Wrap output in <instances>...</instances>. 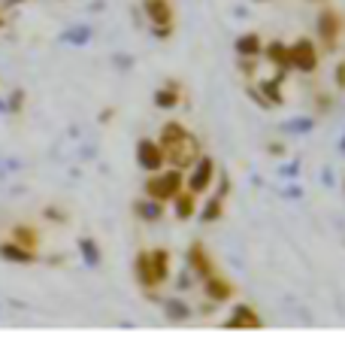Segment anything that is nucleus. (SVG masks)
Segmentation results:
<instances>
[{"mask_svg":"<svg viewBox=\"0 0 345 352\" xmlns=\"http://www.w3.org/2000/svg\"><path fill=\"white\" fill-rule=\"evenodd\" d=\"M164 152H170V161L176 167H188L191 161L197 158V152H200V143L191 134H185V137H179V140H173L170 146H164Z\"/></svg>","mask_w":345,"mask_h":352,"instance_id":"1","label":"nucleus"},{"mask_svg":"<svg viewBox=\"0 0 345 352\" xmlns=\"http://www.w3.org/2000/svg\"><path fill=\"white\" fill-rule=\"evenodd\" d=\"M179 188H182V176L173 170V173L158 176V179H149L145 192H149V197H155V201H167V197H173Z\"/></svg>","mask_w":345,"mask_h":352,"instance_id":"2","label":"nucleus"},{"mask_svg":"<svg viewBox=\"0 0 345 352\" xmlns=\"http://www.w3.org/2000/svg\"><path fill=\"white\" fill-rule=\"evenodd\" d=\"M288 61L294 64L297 70H315V64H318V55H315V46L309 40H300V43H294V46L288 49Z\"/></svg>","mask_w":345,"mask_h":352,"instance_id":"3","label":"nucleus"},{"mask_svg":"<svg viewBox=\"0 0 345 352\" xmlns=\"http://www.w3.org/2000/svg\"><path fill=\"white\" fill-rule=\"evenodd\" d=\"M340 31H342V19L336 16L333 10L321 12V16H318V34H321V40H324L327 49L336 46V36H340Z\"/></svg>","mask_w":345,"mask_h":352,"instance_id":"4","label":"nucleus"},{"mask_svg":"<svg viewBox=\"0 0 345 352\" xmlns=\"http://www.w3.org/2000/svg\"><path fill=\"white\" fill-rule=\"evenodd\" d=\"M139 164H143L145 170H158V167L164 164V146H158L152 140H143L139 143Z\"/></svg>","mask_w":345,"mask_h":352,"instance_id":"5","label":"nucleus"},{"mask_svg":"<svg viewBox=\"0 0 345 352\" xmlns=\"http://www.w3.org/2000/svg\"><path fill=\"white\" fill-rule=\"evenodd\" d=\"M145 12H149V19L158 28H170V19H173L170 0H145Z\"/></svg>","mask_w":345,"mask_h":352,"instance_id":"6","label":"nucleus"},{"mask_svg":"<svg viewBox=\"0 0 345 352\" xmlns=\"http://www.w3.org/2000/svg\"><path fill=\"white\" fill-rule=\"evenodd\" d=\"M212 170H215V164H212L209 158L200 161V164H197L194 179H191V192H206V186L212 182Z\"/></svg>","mask_w":345,"mask_h":352,"instance_id":"7","label":"nucleus"},{"mask_svg":"<svg viewBox=\"0 0 345 352\" xmlns=\"http://www.w3.org/2000/svg\"><path fill=\"white\" fill-rule=\"evenodd\" d=\"M167 264H170V258H167L164 249H158V252L149 255V270H152V283H160L167 280Z\"/></svg>","mask_w":345,"mask_h":352,"instance_id":"8","label":"nucleus"},{"mask_svg":"<svg viewBox=\"0 0 345 352\" xmlns=\"http://www.w3.org/2000/svg\"><path fill=\"white\" fill-rule=\"evenodd\" d=\"M230 325H233V328H258L261 319H258V313H252L248 307H239L237 316L230 319Z\"/></svg>","mask_w":345,"mask_h":352,"instance_id":"9","label":"nucleus"},{"mask_svg":"<svg viewBox=\"0 0 345 352\" xmlns=\"http://www.w3.org/2000/svg\"><path fill=\"white\" fill-rule=\"evenodd\" d=\"M0 255H6V258H12V261H34L31 249H25L19 243H3V246H0Z\"/></svg>","mask_w":345,"mask_h":352,"instance_id":"10","label":"nucleus"},{"mask_svg":"<svg viewBox=\"0 0 345 352\" xmlns=\"http://www.w3.org/2000/svg\"><path fill=\"white\" fill-rule=\"evenodd\" d=\"M12 240H16L19 246H25V249H36V231L34 228H27V225H19L16 231H12Z\"/></svg>","mask_w":345,"mask_h":352,"instance_id":"11","label":"nucleus"},{"mask_svg":"<svg viewBox=\"0 0 345 352\" xmlns=\"http://www.w3.org/2000/svg\"><path fill=\"white\" fill-rule=\"evenodd\" d=\"M206 289H209V295L212 298H215V300H224V298H230V285H227V283H222V280H218V276L215 274H212V276H206Z\"/></svg>","mask_w":345,"mask_h":352,"instance_id":"12","label":"nucleus"},{"mask_svg":"<svg viewBox=\"0 0 345 352\" xmlns=\"http://www.w3.org/2000/svg\"><path fill=\"white\" fill-rule=\"evenodd\" d=\"M191 261H194V267L200 270L203 276H212V274H215V270H212V261L206 258V255H203V246H194V249H191Z\"/></svg>","mask_w":345,"mask_h":352,"instance_id":"13","label":"nucleus"},{"mask_svg":"<svg viewBox=\"0 0 345 352\" xmlns=\"http://www.w3.org/2000/svg\"><path fill=\"white\" fill-rule=\"evenodd\" d=\"M258 49H261V40H258V36H254V34H248V36H242V40L237 43V52L239 55H258Z\"/></svg>","mask_w":345,"mask_h":352,"instance_id":"14","label":"nucleus"},{"mask_svg":"<svg viewBox=\"0 0 345 352\" xmlns=\"http://www.w3.org/2000/svg\"><path fill=\"white\" fill-rule=\"evenodd\" d=\"M173 197H176V212H179L182 219H188L191 212H194V195H179L176 192Z\"/></svg>","mask_w":345,"mask_h":352,"instance_id":"15","label":"nucleus"},{"mask_svg":"<svg viewBox=\"0 0 345 352\" xmlns=\"http://www.w3.org/2000/svg\"><path fill=\"white\" fill-rule=\"evenodd\" d=\"M185 134H188V131L182 128L179 122H170V124H167V128H164V137H160V146H170L173 140H179V137H185Z\"/></svg>","mask_w":345,"mask_h":352,"instance_id":"16","label":"nucleus"},{"mask_svg":"<svg viewBox=\"0 0 345 352\" xmlns=\"http://www.w3.org/2000/svg\"><path fill=\"white\" fill-rule=\"evenodd\" d=\"M267 55H270V61H276V64H291V61H288V49H285L282 43H270V46H267Z\"/></svg>","mask_w":345,"mask_h":352,"instance_id":"17","label":"nucleus"},{"mask_svg":"<svg viewBox=\"0 0 345 352\" xmlns=\"http://www.w3.org/2000/svg\"><path fill=\"white\" fill-rule=\"evenodd\" d=\"M139 280L152 285V270H149V255H139Z\"/></svg>","mask_w":345,"mask_h":352,"instance_id":"18","label":"nucleus"},{"mask_svg":"<svg viewBox=\"0 0 345 352\" xmlns=\"http://www.w3.org/2000/svg\"><path fill=\"white\" fill-rule=\"evenodd\" d=\"M158 104L160 107H176V94L173 91H160L158 94Z\"/></svg>","mask_w":345,"mask_h":352,"instance_id":"19","label":"nucleus"},{"mask_svg":"<svg viewBox=\"0 0 345 352\" xmlns=\"http://www.w3.org/2000/svg\"><path fill=\"white\" fill-rule=\"evenodd\" d=\"M336 82H340V88H345V61L340 64V70H336Z\"/></svg>","mask_w":345,"mask_h":352,"instance_id":"20","label":"nucleus"}]
</instances>
